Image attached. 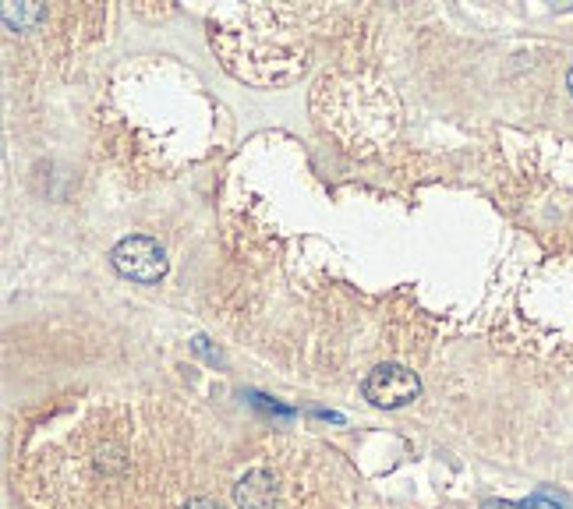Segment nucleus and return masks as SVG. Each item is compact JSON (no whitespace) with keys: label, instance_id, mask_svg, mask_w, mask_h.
<instances>
[{"label":"nucleus","instance_id":"39448f33","mask_svg":"<svg viewBox=\"0 0 573 509\" xmlns=\"http://www.w3.org/2000/svg\"><path fill=\"white\" fill-rule=\"evenodd\" d=\"M528 506L531 509H570V499L556 488H538L535 495H528Z\"/></svg>","mask_w":573,"mask_h":509},{"label":"nucleus","instance_id":"423d86ee","mask_svg":"<svg viewBox=\"0 0 573 509\" xmlns=\"http://www.w3.org/2000/svg\"><path fill=\"white\" fill-rule=\"evenodd\" d=\"M482 509H531L528 506V499H524V502H506V499H489V502H485V506Z\"/></svg>","mask_w":573,"mask_h":509},{"label":"nucleus","instance_id":"7ed1b4c3","mask_svg":"<svg viewBox=\"0 0 573 509\" xmlns=\"http://www.w3.org/2000/svg\"><path fill=\"white\" fill-rule=\"evenodd\" d=\"M234 502L241 509H269L276 502V481L266 471H248L234 485Z\"/></svg>","mask_w":573,"mask_h":509},{"label":"nucleus","instance_id":"f257e3e1","mask_svg":"<svg viewBox=\"0 0 573 509\" xmlns=\"http://www.w3.org/2000/svg\"><path fill=\"white\" fill-rule=\"evenodd\" d=\"M114 266L117 273L128 276V280L156 283L167 273V251H163V244L153 241V237L131 234L114 248Z\"/></svg>","mask_w":573,"mask_h":509},{"label":"nucleus","instance_id":"0eeeda50","mask_svg":"<svg viewBox=\"0 0 573 509\" xmlns=\"http://www.w3.org/2000/svg\"><path fill=\"white\" fill-rule=\"evenodd\" d=\"M184 509H220V506H216L213 499H191V502H188V506H184Z\"/></svg>","mask_w":573,"mask_h":509},{"label":"nucleus","instance_id":"6e6552de","mask_svg":"<svg viewBox=\"0 0 573 509\" xmlns=\"http://www.w3.org/2000/svg\"><path fill=\"white\" fill-rule=\"evenodd\" d=\"M566 85H570V96H573V68H570V78H566Z\"/></svg>","mask_w":573,"mask_h":509},{"label":"nucleus","instance_id":"f03ea898","mask_svg":"<svg viewBox=\"0 0 573 509\" xmlns=\"http://www.w3.org/2000/svg\"><path fill=\"white\" fill-rule=\"evenodd\" d=\"M421 393V379L404 365H379L365 379V396L375 407H404Z\"/></svg>","mask_w":573,"mask_h":509},{"label":"nucleus","instance_id":"20e7f679","mask_svg":"<svg viewBox=\"0 0 573 509\" xmlns=\"http://www.w3.org/2000/svg\"><path fill=\"white\" fill-rule=\"evenodd\" d=\"M39 18H43V8H36V4H8L4 8V22L15 25V29H29V25H36Z\"/></svg>","mask_w":573,"mask_h":509}]
</instances>
